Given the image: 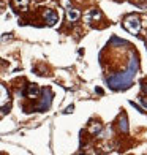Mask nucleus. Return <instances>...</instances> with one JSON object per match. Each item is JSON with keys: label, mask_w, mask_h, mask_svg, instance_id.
<instances>
[{"label": "nucleus", "mask_w": 147, "mask_h": 155, "mask_svg": "<svg viewBox=\"0 0 147 155\" xmlns=\"http://www.w3.org/2000/svg\"><path fill=\"white\" fill-rule=\"evenodd\" d=\"M123 27L133 35H138L141 32V22H139V19L136 16H128L123 21Z\"/></svg>", "instance_id": "f03ea898"}, {"label": "nucleus", "mask_w": 147, "mask_h": 155, "mask_svg": "<svg viewBox=\"0 0 147 155\" xmlns=\"http://www.w3.org/2000/svg\"><path fill=\"white\" fill-rule=\"evenodd\" d=\"M142 90H144V92H147V84L145 82H142Z\"/></svg>", "instance_id": "9b49d317"}, {"label": "nucleus", "mask_w": 147, "mask_h": 155, "mask_svg": "<svg viewBox=\"0 0 147 155\" xmlns=\"http://www.w3.org/2000/svg\"><path fill=\"white\" fill-rule=\"evenodd\" d=\"M44 19H46L47 25H55V24H57V21H59L55 11H52V10H46L44 11Z\"/></svg>", "instance_id": "39448f33"}, {"label": "nucleus", "mask_w": 147, "mask_h": 155, "mask_svg": "<svg viewBox=\"0 0 147 155\" xmlns=\"http://www.w3.org/2000/svg\"><path fill=\"white\" fill-rule=\"evenodd\" d=\"M100 18H101V13L96 11V10H93V11H92V19H100Z\"/></svg>", "instance_id": "9d476101"}, {"label": "nucleus", "mask_w": 147, "mask_h": 155, "mask_svg": "<svg viewBox=\"0 0 147 155\" xmlns=\"http://www.w3.org/2000/svg\"><path fill=\"white\" fill-rule=\"evenodd\" d=\"M79 16H81L79 10L71 8V6H68V8H67V18H68V21L74 22V21H78V19H79Z\"/></svg>", "instance_id": "0eeeda50"}, {"label": "nucleus", "mask_w": 147, "mask_h": 155, "mask_svg": "<svg viewBox=\"0 0 147 155\" xmlns=\"http://www.w3.org/2000/svg\"><path fill=\"white\" fill-rule=\"evenodd\" d=\"M8 101H10L8 90H6L5 86H2V84H0V108H3L5 104H8Z\"/></svg>", "instance_id": "423d86ee"}, {"label": "nucleus", "mask_w": 147, "mask_h": 155, "mask_svg": "<svg viewBox=\"0 0 147 155\" xmlns=\"http://www.w3.org/2000/svg\"><path fill=\"white\" fill-rule=\"evenodd\" d=\"M13 3H15L18 8L25 10V8H27V5H29V0H13Z\"/></svg>", "instance_id": "6e6552de"}, {"label": "nucleus", "mask_w": 147, "mask_h": 155, "mask_svg": "<svg viewBox=\"0 0 147 155\" xmlns=\"http://www.w3.org/2000/svg\"><path fill=\"white\" fill-rule=\"evenodd\" d=\"M73 109H74V108H73V106H70V108H68V109H67V111H65V112H73Z\"/></svg>", "instance_id": "f8f14e48"}, {"label": "nucleus", "mask_w": 147, "mask_h": 155, "mask_svg": "<svg viewBox=\"0 0 147 155\" xmlns=\"http://www.w3.org/2000/svg\"><path fill=\"white\" fill-rule=\"evenodd\" d=\"M120 128H122V131H128V125H127V117L125 116H122V119H120Z\"/></svg>", "instance_id": "1a4fd4ad"}, {"label": "nucleus", "mask_w": 147, "mask_h": 155, "mask_svg": "<svg viewBox=\"0 0 147 155\" xmlns=\"http://www.w3.org/2000/svg\"><path fill=\"white\" fill-rule=\"evenodd\" d=\"M40 87L37 86V84H29V86L25 87V90H24V95L27 97V98H37L38 95H40Z\"/></svg>", "instance_id": "20e7f679"}, {"label": "nucleus", "mask_w": 147, "mask_h": 155, "mask_svg": "<svg viewBox=\"0 0 147 155\" xmlns=\"http://www.w3.org/2000/svg\"><path fill=\"white\" fill-rule=\"evenodd\" d=\"M138 70V62L136 59H131L130 63V68L127 73H122V74H116V76H111L108 78V84L111 89L114 90H120V89H128L131 86V81H133V76H135V71Z\"/></svg>", "instance_id": "f257e3e1"}, {"label": "nucleus", "mask_w": 147, "mask_h": 155, "mask_svg": "<svg viewBox=\"0 0 147 155\" xmlns=\"http://www.w3.org/2000/svg\"><path fill=\"white\" fill-rule=\"evenodd\" d=\"M51 101H52L51 90H44V97H43V100H41V103L37 106V109H38V111H46V109H49V106H51Z\"/></svg>", "instance_id": "7ed1b4c3"}]
</instances>
